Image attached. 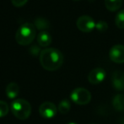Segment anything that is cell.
<instances>
[{
	"label": "cell",
	"instance_id": "2e32d148",
	"mask_svg": "<svg viewBox=\"0 0 124 124\" xmlns=\"http://www.w3.org/2000/svg\"><path fill=\"white\" fill-rule=\"evenodd\" d=\"M115 23L116 25L119 29H124V9L120 10L116 15L115 19Z\"/></svg>",
	"mask_w": 124,
	"mask_h": 124
},
{
	"label": "cell",
	"instance_id": "5bb4252c",
	"mask_svg": "<svg viewBox=\"0 0 124 124\" xmlns=\"http://www.w3.org/2000/svg\"><path fill=\"white\" fill-rule=\"evenodd\" d=\"M34 25L36 28H37L38 30H41V31L46 30L50 27V23L46 19L42 18V17H38L34 21Z\"/></svg>",
	"mask_w": 124,
	"mask_h": 124
},
{
	"label": "cell",
	"instance_id": "3957f363",
	"mask_svg": "<svg viewBox=\"0 0 124 124\" xmlns=\"http://www.w3.org/2000/svg\"><path fill=\"white\" fill-rule=\"evenodd\" d=\"M11 111L14 116L20 120L29 118L31 114V106L27 101L24 99H17L11 103Z\"/></svg>",
	"mask_w": 124,
	"mask_h": 124
},
{
	"label": "cell",
	"instance_id": "9c48e42d",
	"mask_svg": "<svg viewBox=\"0 0 124 124\" xmlns=\"http://www.w3.org/2000/svg\"><path fill=\"white\" fill-rule=\"evenodd\" d=\"M111 83L116 90H124V72L123 71H115L111 75Z\"/></svg>",
	"mask_w": 124,
	"mask_h": 124
},
{
	"label": "cell",
	"instance_id": "44dd1931",
	"mask_svg": "<svg viewBox=\"0 0 124 124\" xmlns=\"http://www.w3.org/2000/svg\"><path fill=\"white\" fill-rule=\"evenodd\" d=\"M74 1H79V0H74Z\"/></svg>",
	"mask_w": 124,
	"mask_h": 124
},
{
	"label": "cell",
	"instance_id": "ba28073f",
	"mask_svg": "<svg viewBox=\"0 0 124 124\" xmlns=\"http://www.w3.org/2000/svg\"><path fill=\"white\" fill-rule=\"evenodd\" d=\"M106 71L101 68L92 69L88 75V80L92 85H98L106 78Z\"/></svg>",
	"mask_w": 124,
	"mask_h": 124
},
{
	"label": "cell",
	"instance_id": "8992f818",
	"mask_svg": "<svg viewBox=\"0 0 124 124\" xmlns=\"http://www.w3.org/2000/svg\"><path fill=\"white\" fill-rule=\"evenodd\" d=\"M57 108L52 102L50 101H46L43 102L39 107V114L41 116L46 119H51L53 118L56 116L57 112Z\"/></svg>",
	"mask_w": 124,
	"mask_h": 124
},
{
	"label": "cell",
	"instance_id": "e0dca14e",
	"mask_svg": "<svg viewBox=\"0 0 124 124\" xmlns=\"http://www.w3.org/2000/svg\"><path fill=\"white\" fill-rule=\"evenodd\" d=\"M9 111V108L7 104V102L3 101H0V118L4 117L5 116H7Z\"/></svg>",
	"mask_w": 124,
	"mask_h": 124
},
{
	"label": "cell",
	"instance_id": "4fadbf2b",
	"mask_svg": "<svg viewBox=\"0 0 124 124\" xmlns=\"http://www.w3.org/2000/svg\"><path fill=\"white\" fill-rule=\"evenodd\" d=\"M112 106L118 111H124V95H117L112 101Z\"/></svg>",
	"mask_w": 124,
	"mask_h": 124
},
{
	"label": "cell",
	"instance_id": "5b68a950",
	"mask_svg": "<svg viewBox=\"0 0 124 124\" xmlns=\"http://www.w3.org/2000/svg\"><path fill=\"white\" fill-rule=\"evenodd\" d=\"M95 22L93 18L89 15H82L78 17L76 21V25L80 31L90 33L95 28Z\"/></svg>",
	"mask_w": 124,
	"mask_h": 124
},
{
	"label": "cell",
	"instance_id": "8fae6325",
	"mask_svg": "<svg viewBox=\"0 0 124 124\" xmlns=\"http://www.w3.org/2000/svg\"><path fill=\"white\" fill-rule=\"evenodd\" d=\"M5 93L8 98L9 99H15L20 94V86L15 82H11L6 87Z\"/></svg>",
	"mask_w": 124,
	"mask_h": 124
},
{
	"label": "cell",
	"instance_id": "9a60e30c",
	"mask_svg": "<svg viewBox=\"0 0 124 124\" xmlns=\"http://www.w3.org/2000/svg\"><path fill=\"white\" fill-rule=\"evenodd\" d=\"M70 107H71V106H70L69 101H67V100H63V101H62L59 103L57 110H58L59 112L62 113V114H66V113H68L69 111Z\"/></svg>",
	"mask_w": 124,
	"mask_h": 124
},
{
	"label": "cell",
	"instance_id": "d6986e66",
	"mask_svg": "<svg viewBox=\"0 0 124 124\" xmlns=\"http://www.w3.org/2000/svg\"><path fill=\"white\" fill-rule=\"evenodd\" d=\"M28 0H11L12 3L15 7H22L27 3Z\"/></svg>",
	"mask_w": 124,
	"mask_h": 124
},
{
	"label": "cell",
	"instance_id": "52a82bcc",
	"mask_svg": "<svg viewBox=\"0 0 124 124\" xmlns=\"http://www.w3.org/2000/svg\"><path fill=\"white\" fill-rule=\"evenodd\" d=\"M109 57L112 62L116 63L124 62V45L117 44L113 46L110 49Z\"/></svg>",
	"mask_w": 124,
	"mask_h": 124
},
{
	"label": "cell",
	"instance_id": "7c38bea8",
	"mask_svg": "<svg viewBox=\"0 0 124 124\" xmlns=\"http://www.w3.org/2000/svg\"><path fill=\"white\" fill-rule=\"evenodd\" d=\"M123 5V0H105V6L109 11L115 12L120 9Z\"/></svg>",
	"mask_w": 124,
	"mask_h": 124
},
{
	"label": "cell",
	"instance_id": "ac0fdd59",
	"mask_svg": "<svg viewBox=\"0 0 124 124\" xmlns=\"http://www.w3.org/2000/svg\"><path fill=\"white\" fill-rule=\"evenodd\" d=\"M95 28L96 30L101 33H104L107 31L108 29V24L105 20H99L95 24Z\"/></svg>",
	"mask_w": 124,
	"mask_h": 124
},
{
	"label": "cell",
	"instance_id": "30bf717a",
	"mask_svg": "<svg viewBox=\"0 0 124 124\" xmlns=\"http://www.w3.org/2000/svg\"><path fill=\"white\" fill-rule=\"evenodd\" d=\"M52 41V36L46 31H42L37 35V42L42 47H47Z\"/></svg>",
	"mask_w": 124,
	"mask_h": 124
},
{
	"label": "cell",
	"instance_id": "ffe728a7",
	"mask_svg": "<svg viewBox=\"0 0 124 124\" xmlns=\"http://www.w3.org/2000/svg\"><path fill=\"white\" fill-rule=\"evenodd\" d=\"M67 124H78V123H74V122H70V123H67Z\"/></svg>",
	"mask_w": 124,
	"mask_h": 124
},
{
	"label": "cell",
	"instance_id": "6da1fadb",
	"mask_svg": "<svg viewBox=\"0 0 124 124\" xmlns=\"http://www.w3.org/2000/svg\"><path fill=\"white\" fill-rule=\"evenodd\" d=\"M40 62L46 70H57L63 63V55L57 48H46L40 52Z\"/></svg>",
	"mask_w": 124,
	"mask_h": 124
},
{
	"label": "cell",
	"instance_id": "7a4b0ae2",
	"mask_svg": "<svg viewBox=\"0 0 124 124\" xmlns=\"http://www.w3.org/2000/svg\"><path fill=\"white\" fill-rule=\"evenodd\" d=\"M36 35V31L35 25L26 22L18 28L15 34V40L17 43L21 46H28L34 41Z\"/></svg>",
	"mask_w": 124,
	"mask_h": 124
},
{
	"label": "cell",
	"instance_id": "277c9868",
	"mask_svg": "<svg viewBox=\"0 0 124 124\" xmlns=\"http://www.w3.org/2000/svg\"><path fill=\"white\" fill-rule=\"evenodd\" d=\"M71 100L77 105H86L91 100V94L85 88H76L71 93Z\"/></svg>",
	"mask_w": 124,
	"mask_h": 124
}]
</instances>
